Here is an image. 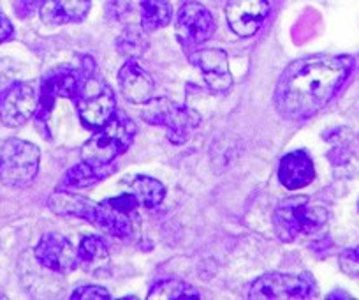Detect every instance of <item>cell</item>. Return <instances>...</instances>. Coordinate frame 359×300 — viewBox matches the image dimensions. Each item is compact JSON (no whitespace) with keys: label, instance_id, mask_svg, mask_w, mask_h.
Listing matches in <instances>:
<instances>
[{"label":"cell","instance_id":"6da1fadb","mask_svg":"<svg viewBox=\"0 0 359 300\" xmlns=\"http://www.w3.org/2000/svg\"><path fill=\"white\" fill-rule=\"evenodd\" d=\"M354 67L348 55H312L291 62L275 87L278 115L305 120L324 108L344 85Z\"/></svg>","mask_w":359,"mask_h":300},{"label":"cell","instance_id":"7a4b0ae2","mask_svg":"<svg viewBox=\"0 0 359 300\" xmlns=\"http://www.w3.org/2000/svg\"><path fill=\"white\" fill-rule=\"evenodd\" d=\"M326 221V209L312 205L306 196H291L282 200L273 212L275 232L284 242H294L299 237L319 232Z\"/></svg>","mask_w":359,"mask_h":300},{"label":"cell","instance_id":"3957f363","mask_svg":"<svg viewBox=\"0 0 359 300\" xmlns=\"http://www.w3.org/2000/svg\"><path fill=\"white\" fill-rule=\"evenodd\" d=\"M136 131V124L129 117L116 113L83 145V161L94 167H108L130 147Z\"/></svg>","mask_w":359,"mask_h":300},{"label":"cell","instance_id":"277c9868","mask_svg":"<svg viewBox=\"0 0 359 300\" xmlns=\"http://www.w3.org/2000/svg\"><path fill=\"white\" fill-rule=\"evenodd\" d=\"M141 119L151 126L164 127L168 140L175 145H184L191 138V133L199 126L201 117L194 108L178 105L168 98L150 99L141 110Z\"/></svg>","mask_w":359,"mask_h":300},{"label":"cell","instance_id":"5b68a950","mask_svg":"<svg viewBox=\"0 0 359 300\" xmlns=\"http://www.w3.org/2000/svg\"><path fill=\"white\" fill-rule=\"evenodd\" d=\"M41 152L34 143L11 138L0 147V182L9 188L32 184L39 171Z\"/></svg>","mask_w":359,"mask_h":300},{"label":"cell","instance_id":"8992f818","mask_svg":"<svg viewBox=\"0 0 359 300\" xmlns=\"http://www.w3.org/2000/svg\"><path fill=\"white\" fill-rule=\"evenodd\" d=\"M74 101L78 106L79 119L90 129H99L115 115V94L111 87L101 77H95L94 72L83 77Z\"/></svg>","mask_w":359,"mask_h":300},{"label":"cell","instance_id":"52a82bcc","mask_svg":"<svg viewBox=\"0 0 359 300\" xmlns=\"http://www.w3.org/2000/svg\"><path fill=\"white\" fill-rule=\"evenodd\" d=\"M316 279L303 272L299 275L291 274H264L255 279L250 286L248 296L257 300L277 299H312L316 295Z\"/></svg>","mask_w":359,"mask_h":300},{"label":"cell","instance_id":"ba28073f","mask_svg":"<svg viewBox=\"0 0 359 300\" xmlns=\"http://www.w3.org/2000/svg\"><path fill=\"white\" fill-rule=\"evenodd\" d=\"M39 94L34 84H9L0 92V122L8 127H20L29 122L39 108Z\"/></svg>","mask_w":359,"mask_h":300},{"label":"cell","instance_id":"9c48e42d","mask_svg":"<svg viewBox=\"0 0 359 300\" xmlns=\"http://www.w3.org/2000/svg\"><path fill=\"white\" fill-rule=\"evenodd\" d=\"M215 32L212 13L196 0L182 2L176 15V36L182 46L194 48L206 43Z\"/></svg>","mask_w":359,"mask_h":300},{"label":"cell","instance_id":"30bf717a","mask_svg":"<svg viewBox=\"0 0 359 300\" xmlns=\"http://www.w3.org/2000/svg\"><path fill=\"white\" fill-rule=\"evenodd\" d=\"M34 254L43 267L60 274L74 270L76 265L79 263L78 251L72 247L71 240L62 237L60 233H46L41 237Z\"/></svg>","mask_w":359,"mask_h":300},{"label":"cell","instance_id":"8fae6325","mask_svg":"<svg viewBox=\"0 0 359 300\" xmlns=\"http://www.w3.org/2000/svg\"><path fill=\"white\" fill-rule=\"evenodd\" d=\"M268 13V0H229L226 18L236 36L250 37L261 29Z\"/></svg>","mask_w":359,"mask_h":300},{"label":"cell","instance_id":"7c38bea8","mask_svg":"<svg viewBox=\"0 0 359 300\" xmlns=\"http://www.w3.org/2000/svg\"><path fill=\"white\" fill-rule=\"evenodd\" d=\"M81 85V80L71 69H57V71L50 72L43 80L39 94V108H37V122H44L48 115H50L53 103L57 98H76L78 89Z\"/></svg>","mask_w":359,"mask_h":300},{"label":"cell","instance_id":"4fadbf2b","mask_svg":"<svg viewBox=\"0 0 359 300\" xmlns=\"http://www.w3.org/2000/svg\"><path fill=\"white\" fill-rule=\"evenodd\" d=\"M191 60L201 69L205 84L208 85L210 91L224 94L233 87V74L229 71V60L224 50L212 48V50L196 51Z\"/></svg>","mask_w":359,"mask_h":300},{"label":"cell","instance_id":"5bb4252c","mask_svg":"<svg viewBox=\"0 0 359 300\" xmlns=\"http://www.w3.org/2000/svg\"><path fill=\"white\" fill-rule=\"evenodd\" d=\"M313 178H316V168L312 157L305 150L285 154L278 163V181L289 191L306 188L312 184Z\"/></svg>","mask_w":359,"mask_h":300},{"label":"cell","instance_id":"9a60e30c","mask_svg":"<svg viewBox=\"0 0 359 300\" xmlns=\"http://www.w3.org/2000/svg\"><path fill=\"white\" fill-rule=\"evenodd\" d=\"M118 84L123 98L134 105H144L154 94V80L134 58L122 65L118 72Z\"/></svg>","mask_w":359,"mask_h":300},{"label":"cell","instance_id":"2e32d148","mask_svg":"<svg viewBox=\"0 0 359 300\" xmlns=\"http://www.w3.org/2000/svg\"><path fill=\"white\" fill-rule=\"evenodd\" d=\"M88 223L95 224L106 233L118 237V239H127L133 235V223H130L129 212L118 209L115 203H111V200L95 203Z\"/></svg>","mask_w":359,"mask_h":300},{"label":"cell","instance_id":"e0dca14e","mask_svg":"<svg viewBox=\"0 0 359 300\" xmlns=\"http://www.w3.org/2000/svg\"><path fill=\"white\" fill-rule=\"evenodd\" d=\"M90 11V0H44L39 13L48 25L79 23Z\"/></svg>","mask_w":359,"mask_h":300},{"label":"cell","instance_id":"ac0fdd59","mask_svg":"<svg viewBox=\"0 0 359 300\" xmlns=\"http://www.w3.org/2000/svg\"><path fill=\"white\" fill-rule=\"evenodd\" d=\"M115 171V168L108 167H94V164L83 163L76 164L72 167L71 170H67V174L64 175L62 178V188L67 189H83V188H90V185L97 184V182L104 181L106 177Z\"/></svg>","mask_w":359,"mask_h":300},{"label":"cell","instance_id":"d6986e66","mask_svg":"<svg viewBox=\"0 0 359 300\" xmlns=\"http://www.w3.org/2000/svg\"><path fill=\"white\" fill-rule=\"evenodd\" d=\"M140 15L143 29L147 32H154L171 22L172 9L169 0H141Z\"/></svg>","mask_w":359,"mask_h":300},{"label":"cell","instance_id":"ffe728a7","mask_svg":"<svg viewBox=\"0 0 359 300\" xmlns=\"http://www.w3.org/2000/svg\"><path fill=\"white\" fill-rule=\"evenodd\" d=\"M180 300V299H199V293L194 286L180 279H162L150 288L148 300Z\"/></svg>","mask_w":359,"mask_h":300},{"label":"cell","instance_id":"44dd1931","mask_svg":"<svg viewBox=\"0 0 359 300\" xmlns=\"http://www.w3.org/2000/svg\"><path fill=\"white\" fill-rule=\"evenodd\" d=\"M133 191L137 202L147 209H154V207L161 205L162 200L165 196V188L162 182L157 178L147 177V175H137L133 182Z\"/></svg>","mask_w":359,"mask_h":300},{"label":"cell","instance_id":"7402d4cb","mask_svg":"<svg viewBox=\"0 0 359 300\" xmlns=\"http://www.w3.org/2000/svg\"><path fill=\"white\" fill-rule=\"evenodd\" d=\"M109 253L106 249V244L99 237L86 235L79 242L78 261L85 265L86 268H99L108 263Z\"/></svg>","mask_w":359,"mask_h":300},{"label":"cell","instance_id":"603a6c76","mask_svg":"<svg viewBox=\"0 0 359 300\" xmlns=\"http://www.w3.org/2000/svg\"><path fill=\"white\" fill-rule=\"evenodd\" d=\"M118 50L126 55H141L147 50L148 43L143 37V34L137 29H127L122 36L118 37Z\"/></svg>","mask_w":359,"mask_h":300},{"label":"cell","instance_id":"cb8c5ba5","mask_svg":"<svg viewBox=\"0 0 359 300\" xmlns=\"http://www.w3.org/2000/svg\"><path fill=\"white\" fill-rule=\"evenodd\" d=\"M340 268L351 278H359V244L341 251Z\"/></svg>","mask_w":359,"mask_h":300},{"label":"cell","instance_id":"d4e9b609","mask_svg":"<svg viewBox=\"0 0 359 300\" xmlns=\"http://www.w3.org/2000/svg\"><path fill=\"white\" fill-rule=\"evenodd\" d=\"M72 300H108L111 299L109 292L102 286H95V285H86L81 286V288L76 289L74 293L71 295Z\"/></svg>","mask_w":359,"mask_h":300},{"label":"cell","instance_id":"484cf974","mask_svg":"<svg viewBox=\"0 0 359 300\" xmlns=\"http://www.w3.org/2000/svg\"><path fill=\"white\" fill-rule=\"evenodd\" d=\"M43 4L44 0H16V15H18L20 18H27V16L39 11Z\"/></svg>","mask_w":359,"mask_h":300},{"label":"cell","instance_id":"4316f807","mask_svg":"<svg viewBox=\"0 0 359 300\" xmlns=\"http://www.w3.org/2000/svg\"><path fill=\"white\" fill-rule=\"evenodd\" d=\"M11 36H13L11 22H9V18L4 15V13L0 11V43L8 41Z\"/></svg>","mask_w":359,"mask_h":300}]
</instances>
